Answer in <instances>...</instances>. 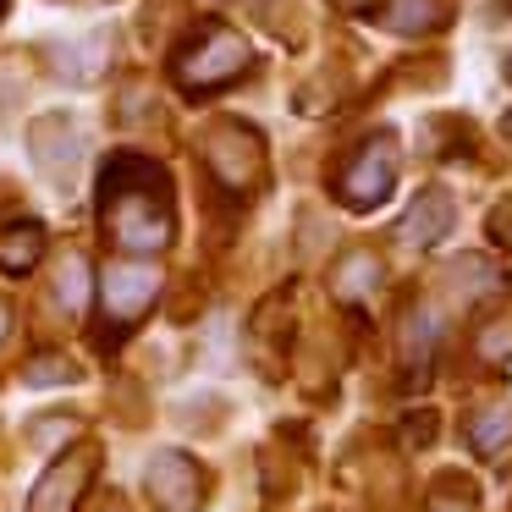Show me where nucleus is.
Returning <instances> with one entry per match:
<instances>
[{"mask_svg":"<svg viewBox=\"0 0 512 512\" xmlns=\"http://www.w3.org/2000/svg\"><path fill=\"white\" fill-rule=\"evenodd\" d=\"M83 474H89V463H72V468H56V474H50L45 485H39V496H34V512H67V501L78 496Z\"/></svg>","mask_w":512,"mask_h":512,"instance_id":"6","label":"nucleus"},{"mask_svg":"<svg viewBox=\"0 0 512 512\" xmlns=\"http://www.w3.org/2000/svg\"><path fill=\"white\" fill-rule=\"evenodd\" d=\"M100 287H105V309H111V320L133 325L138 314L149 309V298L160 292V270L155 265H111Z\"/></svg>","mask_w":512,"mask_h":512,"instance_id":"4","label":"nucleus"},{"mask_svg":"<svg viewBox=\"0 0 512 512\" xmlns=\"http://www.w3.org/2000/svg\"><path fill=\"white\" fill-rule=\"evenodd\" d=\"M243 67H248V45L232 34V28H204V34L177 56L182 89H221V83L237 78Z\"/></svg>","mask_w":512,"mask_h":512,"instance_id":"2","label":"nucleus"},{"mask_svg":"<svg viewBox=\"0 0 512 512\" xmlns=\"http://www.w3.org/2000/svg\"><path fill=\"white\" fill-rule=\"evenodd\" d=\"M391 182H397V144H391V138H375V144H364V155L336 177V188H342L347 204H375L391 193Z\"/></svg>","mask_w":512,"mask_h":512,"instance_id":"3","label":"nucleus"},{"mask_svg":"<svg viewBox=\"0 0 512 512\" xmlns=\"http://www.w3.org/2000/svg\"><path fill=\"white\" fill-rule=\"evenodd\" d=\"M39 248H45V232H39L34 221H17L12 232L0 237V265H6V270H28L39 259Z\"/></svg>","mask_w":512,"mask_h":512,"instance_id":"5","label":"nucleus"},{"mask_svg":"<svg viewBox=\"0 0 512 512\" xmlns=\"http://www.w3.org/2000/svg\"><path fill=\"white\" fill-rule=\"evenodd\" d=\"M28 380H72V369L61 364V358H39V364L28 369Z\"/></svg>","mask_w":512,"mask_h":512,"instance_id":"9","label":"nucleus"},{"mask_svg":"<svg viewBox=\"0 0 512 512\" xmlns=\"http://www.w3.org/2000/svg\"><path fill=\"white\" fill-rule=\"evenodd\" d=\"M100 204H105V226L122 248L133 254H155L171 243V199H166V177L138 155H116L105 166L100 182Z\"/></svg>","mask_w":512,"mask_h":512,"instance_id":"1","label":"nucleus"},{"mask_svg":"<svg viewBox=\"0 0 512 512\" xmlns=\"http://www.w3.org/2000/svg\"><path fill=\"white\" fill-rule=\"evenodd\" d=\"M507 435H512V419H507V413H490V419H479V424H474V441L485 446V452H496V446L507 441Z\"/></svg>","mask_w":512,"mask_h":512,"instance_id":"7","label":"nucleus"},{"mask_svg":"<svg viewBox=\"0 0 512 512\" xmlns=\"http://www.w3.org/2000/svg\"><path fill=\"white\" fill-rule=\"evenodd\" d=\"M61 298H67V309H83V265L72 259L67 276H61Z\"/></svg>","mask_w":512,"mask_h":512,"instance_id":"8","label":"nucleus"}]
</instances>
